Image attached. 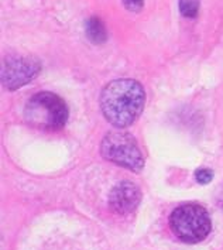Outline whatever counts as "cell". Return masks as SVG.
Instances as JSON below:
<instances>
[{
  "label": "cell",
  "instance_id": "cell-1",
  "mask_svg": "<svg viewBox=\"0 0 223 250\" xmlns=\"http://www.w3.org/2000/svg\"><path fill=\"white\" fill-rule=\"evenodd\" d=\"M144 106V91L133 79L110 82L102 92L101 107L105 118L116 127H127L140 116Z\"/></svg>",
  "mask_w": 223,
  "mask_h": 250
},
{
  "label": "cell",
  "instance_id": "cell-2",
  "mask_svg": "<svg viewBox=\"0 0 223 250\" xmlns=\"http://www.w3.org/2000/svg\"><path fill=\"white\" fill-rule=\"evenodd\" d=\"M170 226L178 239L186 243H197L209 235V213L201 205L185 204L171 213Z\"/></svg>",
  "mask_w": 223,
  "mask_h": 250
},
{
  "label": "cell",
  "instance_id": "cell-3",
  "mask_svg": "<svg viewBox=\"0 0 223 250\" xmlns=\"http://www.w3.org/2000/svg\"><path fill=\"white\" fill-rule=\"evenodd\" d=\"M27 122L40 129H61L68 119L64 101L50 92L33 96L26 107Z\"/></svg>",
  "mask_w": 223,
  "mask_h": 250
},
{
  "label": "cell",
  "instance_id": "cell-4",
  "mask_svg": "<svg viewBox=\"0 0 223 250\" xmlns=\"http://www.w3.org/2000/svg\"><path fill=\"white\" fill-rule=\"evenodd\" d=\"M102 156L122 167L140 170L143 156L134 137L126 132H110L102 142Z\"/></svg>",
  "mask_w": 223,
  "mask_h": 250
},
{
  "label": "cell",
  "instance_id": "cell-5",
  "mask_svg": "<svg viewBox=\"0 0 223 250\" xmlns=\"http://www.w3.org/2000/svg\"><path fill=\"white\" fill-rule=\"evenodd\" d=\"M39 72V65L33 60L26 58H6L3 64L1 78L7 88L16 89L26 85Z\"/></svg>",
  "mask_w": 223,
  "mask_h": 250
},
{
  "label": "cell",
  "instance_id": "cell-6",
  "mask_svg": "<svg viewBox=\"0 0 223 250\" xmlns=\"http://www.w3.org/2000/svg\"><path fill=\"white\" fill-rule=\"evenodd\" d=\"M142 199L140 189L131 183H120L118 187L113 188L109 205L110 208L118 213H130L133 212Z\"/></svg>",
  "mask_w": 223,
  "mask_h": 250
},
{
  "label": "cell",
  "instance_id": "cell-7",
  "mask_svg": "<svg viewBox=\"0 0 223 250\" xmlns=\"http://www.w3.org/2000/svg\"><path fill=\"white\" fill-rule=\"evenodd\" d=\"M86 31H88L89 39L92 40V41H95V42H102L106 37L105 27H103V24H102L98 19H91V20L88 21Z\"/></svg>",
  "mask_w": 223,
  "mask_h": 250
},
{
  "label": "cell",
  "instance_id": "cell-8",
  "mask_svg": "<svg viewBox=\"0 0 223 250\" xmlns=\"http://www.w3.org/2000/svg\"><path fill=\"white\" fill-rule=\"evenodd\" d=\"M199 7V0H180V10L185 17H195Z\"/></svg>",
  "mask_w": 223,
  "mask_h": 250
},
{
  "label": "cell",
  "instance_id": "cell-9",
  "mask_svg": "<svg viewBox=\"0 0 223 250\" xmlns=\"http://www.w3.org/2000/svg\"><path fill=\"white\" fill-rule=\"evenodd\" d=\"M213 174L210 170H199L197 172V180L201 184H208L210 180H212Z\"/></svg>",
  "mask_w": 223,
  "mask_h": 250
},
{
  "label": "cell",
  "instance_id": "cell-10",
  "mask_svg": "<svg viewBox=\"0 0 223 250\" xmlns=\"http://www.w3.org/2000/svg\"><path fill=\"white\" fill-rule=\"evenodd\" d=\"M143 1L144 0H124V4L129 10H133V12H137L143 7Z\"/></svg>",
  "mask_w": 223,
  "mask_h": 250
}]
</instances>
